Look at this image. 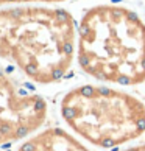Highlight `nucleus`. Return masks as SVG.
Segmentation results:
<instances>
[{"label": "nucleus", "instance_id": "obj_1", "mask_svg": "<svg viewBox=\"0 0 145 151\" xmlns=\"http://www.w3.org/2000/svg\"><path fill=\"white\" fill-rule=\"evenodd\" d=\"M76 24L63 8L22 5L0 9V59L38 84L61 81L76 48Z\"/></svg>", "mask_w": 145, "mask_h": 151}, {"label": "nucleus", "instance_id": "obj_2", "mask_svg": "<svg viewBox=\"0 0 145 151\" xmlns=\"http://www.w3.org/2000/svg\"><path fill=\"white\" fill-rule=\"evenodd\" d=\"M76 56L95 80L122 86L145 81V24L120 5L87 9L78 25Z\"/></svg>", "mask_w": 145, "mask_h": 151}, {"label": "nucleus", "instance_id": "obj_3", "mask_svg": "<svg viewBox=\"0 0 145 151\" xmlns=\"http://www.w3.org/2000/svg\"><path fill=\"white\" fill-rule=\"evenodd\" d=\"M59 109L72 131L95 147H119L145 131V104L111 87H75L63 97Z\"/></svg>", "mask_w": 145, "mask_h": 151}, {"label": "nucleus", "instance_id": "obj_4", "mask_svg": "<svg viewBox=\"0 0 145 151\" xmlns=\"http://www.w3.org/2000/svg\"><path fill=\"white\" fill-rule=\"evenodd\" d=\"M47 112L41 95L19 86L0 69V147L35 136L45 123Z\"/></svg>", "mask_w": 145, "mask_h": 151}, {"label": "nucleus", "instance_id": "obj_5", "mask_svg": "<svg viewBox=\"0 0 145 151\" xmlns=\"http://www.w3.org/2000/svg\"><path fill=\"white\" fill-rule=\"evenodd\" d=\"M17 151H89L81 142L61 128H47L28 137Z\"/></svg>", "mask_w": 145, "mask_h": 151}, {"label": "nucleus", "instance_id": "obj_6", "mask_svg": "<svg viewBox=\"0 0 145 151\" xmlns=\"http://www.w3.org/2000/svg\"><path fill=\"white\" fill-rule=\"evenodd\" d=\"M56 2H64V0H0V6L11 3H56Z\"/></svg>", "mask_w": 145, "mask_h": 151}, {"label": "nucleus", "instance_id": "obj_7", "mask_svg": "<svg viewBox=\"0 0 145 151\" xmlns=\"http://www.w3.org/2000/svg\"><path fill=\"white\" fill-rule=\"evenodd\" d=\"M123 151H145V145H136V147H131V148H126Z\"/></svg>", "mask_w": 145, "mask_h": 151}]
</instances>
